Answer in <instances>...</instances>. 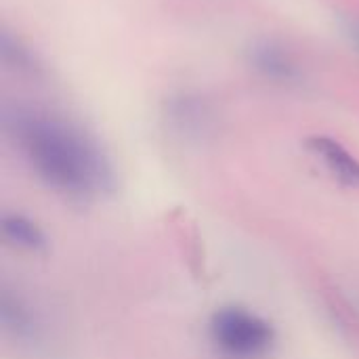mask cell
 I'll use <instances>...</instances> for the list:
<instances>
[{
    "label": "cell",
    "instance_id": "obj_4",
    "mask_svg": "<svg viewBox=\"0 0 359 359\" xmlns=\"http://www.w3.org/2000/svg\"><path fill=\"white\" fill-rule=\"evenodd\" d=\"M248 65L273 84H297L303 80V69L294 55L273 38H259L246 48Z\"/></svg>",
    "mask_w": 359,
    "mask_h": 359
},
{
    "label": "cell",
    "instance_id": "obj_7",
    "mask_svg": "<svg viewBox=\"0 0 359 359\" xmlns=\"http://www.w3.org/2000/svg\"><path fill=\"white\" fill-rule=\"evenodd\" d=\"M0 236L6 246L23 252H42L48 246L44 229L21 212H6L0 219Z\"/></svg>",
    "mask_w": 359,
    "mask_h": 359
},
{
    "label": "cell",
    "instance_id": "obj_2",
    "mask_svg": "<svg viewBox=\"0 0 359 359\" xmlns=\"http://www.w3.org/2000/svg\"><path fill=\"white\" fill-rule=\"evenodd\" d=\"M208 339L225 358L257 359L273 347L276 328L269 320L246 307L227 305L210 316Z\"/></svg>",
    "mask_w": 359,
    "mask_h": 359
},
{
    "label": "cell",
    "instance_id": "obj_8",
    "mask_svg": "<svg viewBox=\"0 0 359 359\" xmlns=\"http://www.w3.org/2000/svg\"><path fill=\"white\" fill-rule=\"evenodd\" d=\"M0 55L6 67H13L17 72H36V61L32 59V53L6 32H2V38H0Z\"/></svg>",
    "mask_w": 359,
    "mask_h": 359
},
{
    "label": "cell",
    "instance_id": "obj_3",
    "mask_svg": "<svg viewBox=\"0 0 359 359\" xmlns=\"http://www.w3.org/2000/svg\"><path fill=\"white\" fill-rule=\"evenodd\" d=\"M162 118L166 128L185 141H204L217 128L212 103L194 90H179L164 99Z\"/></svg>",
    "mask_w": 359,
    "mask_h": 359
},
{
    "label": "cell",
    "instance_id": "obj_1",
    "mask_svg": "<svg viewBox=\"0 0 359 359\" xmlns=\"http://www.w3.org/2000/svg\"><path fill=\"white\" fill-rule=\"evenodd\" d=\"M2 128L32 175L53 194L93 202L116 191V168L107 151L69 118L15 103L4 107Z\"/></svg>",
    "mask_w": 359,
    "mask_h": 359
},
{
    "label": "cell",
    "instance_id": "obj_9",
    "mask_svg": "<svg viewBox=\"0 0 359 359\" xmlns=\"http://www.w3.org/2000/svg\"><path fill=\"white\" fill-rule=\"evenodd\" d=\"M345 29H347V36L351 38L353 46L359 50V17L349 19V21H347V25H345Z\"/></svg>",
    "mask_w": 359,
    "mask_h": 359
},
{
    "label": "cell",
    "instance_id": "obj_6",
    "mask_svg": "<svg viewBox=\"0 0 359 359\" xmlns=\"http://www.w3.org/2000/svg\"><path fill=\"white\" fill-rule=\"evenodd\" d=\"M307 151L324 166V170L343 187L359 189V158L339 139L328 135H313L307 139Z\"/></svg>",
    "mask_w": 359,
    "mask_h": 359
},
{
    "label": "cell",
    "instance_id": "obj_5",
    "mask_svg": "<svg viewBox=\"0 0 359 359\" xmlns=\"http://www.w3.org/2000/svg\"><path fill=\"white\" fill-rule=\"evenodd\" d=\"M0 324L4 334L21 347L34 349L44 339V328L34 307L11 290H2L0 297Z\"/></svg>",
    "mask_w": 359,
    "mask_h": 359
}]
</instances>
